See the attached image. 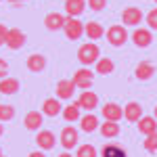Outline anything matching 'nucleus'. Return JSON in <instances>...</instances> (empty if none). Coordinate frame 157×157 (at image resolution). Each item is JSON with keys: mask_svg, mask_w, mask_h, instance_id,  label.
Here are the masks:
<instances>
[{"mask_svg": "<svg viewBox=\"0 0 157 157\" xmlns=\"http://www.w3.org/2000/svg\"><path fill=\"white\" fill-rule=\"evenodd\" d=\"M98 59H101V50H98V46L94 42H86V44H82V46L78 48V61H80L84 67L97 63Z\"/></svg>", "mask_w": 157, "mask_h": 157, "instance_id": "obj_1", "label": "nucleus"}, {"mask_svg": "<svg viewBox=\"0 0 157 157\" xmlns=\"http://www.w3.org/2000/svg\"><path fill=\"white\" fill-rule=\"evenodd\" d=\"M63 32H65L67 40H80V38L84 36V23L78 17H67Z\"/></svg>", "mask_w": 157, "mask_h": 157, "instance_id": "obj_2", "label": "nucleus"}, {"mask_svg": "<svg viewBox=\"0 0 157 157\" xmlns=\"http://www.w3.org/2000/svg\"><path fill=\"white\" fill-rule=\"evenodd\" d=\"M107 40L111 46H124L128 40V32L124 25H111L107 29Z\"/></svg>", "mask_w": 157, "mask_h": 157, "instance_id": "obj_3", "label": "nucleus"}, {"mask_svg": "<svg viewBox=\"0 0 157 157\" xmlns=\"http://www.w3.org/2000/svg\"><path fill=\"white\" fill-rule=\"evenodd\" d=\"M92 82H94V73L90 71L88 67H82V69H78L73 73V84L80 90H88L92 86Z\"/></svg>", "mask_w": 157, "mask_h": 157, "instance_id": "obj_4", "label": "nucleus"}, {"mask_svg": "<svg viewBox=\"0 0 157 157\" xmlns=\"http://www.w3.org/2000/svg\"><path fill=\"white\" fill-rule=\"evenodd\" d=\"M25 42H27V36H25V32H21L19 27H13V29H9V36H6V46H9L11 50L23 48Z\"/></svg>", "mask_w": 157, "mask_h": 157, "instance_id": "obj_5", "label": "nucleus"}, {"mask_svg": "<svg viewBox=\"0 0 157 157\" xmlns=\"http://www.w3.org/2000/svg\"><path fill=\"white\" fill-rule=\"evenodd\" d=\"M143 17H145V15H143L140 9H136V6H128V9H124V11H121V23L136 27V25L143 21Z\"/></svg>", "mask_w": 157, "mask_h": 157, "instance_id": "obj_6", "label": "nucleus"}, {"mask_svg": "<svg viewBox=\"0 0 157 157\" xmlns=\"http://www.w3.org/2000/svg\"><path fill=\"white\" fill-rule=\"evenodd\" d=\"M132 42L138 46V48H147V46H151V42H153V34H151V29H145V27H136L132 32Z\"/></svg>", "mask_w": 157, "mask_h": 157, "instance_id": "obj_7", "label": "nucleus"}, {"mask_svg": "<svg viewBox=\"0 0 157 157\" xmlns=\"http://www.w3.org/2000/svg\"><path fill=\"white\" fill-rule=\"evenodd\" d=\"M61 145H63L65 151H69V149H73L78 145V130L73 126H65L61 130Z\"/></svg>", "mask_w": 157, "mask_h": 157, "instance_id": "obj_8", "label": "nucleus"}, {"mask_svg": "<svg viewBox=\"0 0 157 157\" xmlns=\"http://www.w3.org/2000/svg\"><path fill=\"white\" fill-rule=\"evenodd\" d=\"M23 124H25L27 130L40 132V128H42V124H44V113H40V111H29V113L25 115Z\"/></svg>", "mask_w": 157, "mask_h": 157, "instance_id": "obj_9", "label": "nucleus"}, {"mask_svg": "<svg viewBox=\"0 0 157 157\" xmlns=\"http://www.w3.org/2000/svg\"><path fill=\"white\" fill-rule=\"evenodd\" d=\"M36 145L40 147V151H48V149H52L57 145V138H55V134L50 130H40L36 134Z\"/></svg>", "mask_w": 157, "mask_h": 157, "instance_id": "obj_10", "label": "nucleus"}, {"mask_svg": "<svg viewBox=\"0 0 157 157\" xmlns=\"http://www.w3.org/2000/svg\"><path fill=\"white\" fill-rule=\"evenodd\" d=\"M65 21H67V17L61 15V13H48V15L44 17V25H46V29H50V32L63 29V27H65Z\"/></svg>", "mask_w": 157, "mask_h": 157, "instance_id": "obj_11", "label": "nucleus"}, {"mask_svg": "<svg viewBox=\"0 0 157 157\" xmlns=\"http://www.w3.org/2000/svg\"><path fill=\"white\" fill-rule=\"evenodd\" d=\"M153 73H155V65L151 63V61H140L138 65H136V69H134V75H136V80H151L153 78Z\"/></svg>", "mask_w": 157, "mask_h": 157, "instance_id": "obj_12", "label": "nucleus"}, {"mask_svg": "<svg viewBox=\"0 0 157 157\" xmlns=\"http://www.w3.org/2000/svg\"><path fill=\"white\" fill-rule=\"evenodd\" d=\"M78 103H80V107L86 109L88 113H92V109L98 107V97L92 92V90H82V94L78 98Z\"/></svg>", "mask_w": 157, "mask_h": 157, "instance_id": "obj_13", "label": "nucleus"}, {"mask_svg": "<svg viewBox=\"0 0 157 157\" xmlns=\"http://www.w3.org/2000/svg\"><path fill=\"white\" fill-rule=\"evenodd\" d=\"M42 113L48 115V117H57L59 113H63V105L59 103L57 97H50V98H46V101L42 103Z\"/></svg>", "mask_w": 157, "mask_h": 157, "instance_id": "obj_14", "label": "nucleus"}, {"mask_svg": "<svg viewBox=\"0 0 157 157\" xmlns=\"http://www.w3.org/2000/svg\"><path fill=\"white\" fill-rule=\"evenodd\" d=\"M103 117L107 121H120L124 117V109L117 103H107V105H103Z\"/></svg>", "mask_w": 157, "mask_h": 157, "instance_id": "obj_15", "label": "nucleus"}, {"mask_svg": "<svg viewBox=\"0 0 157 157\" xmlns=\"http://www.w3.org/2000/svg\"><path fill=\"white\" fill-rule=\"evenodd\" d=\"M124 117L128 121H140V117H143V107H140V103L130 101V103L124 107Z\"/></svg>", "mask_w": 157, "mask_h": 157, "instance_id": "obj_16", "label": "nucleus"}, {"mask_svg": "<svg viewBox=\"0 0 157 157\" xmlns=\"http://www.w3.org/2000/svg\"><path fill=\"white\" fill-rule=\"evenodd\" d=\"M44 67H46V57H44V55L34 52V55L27 57V69H29V71L40 73V71H44Z\"/></svg>", "mask_w": 157, "mask_h": 157, "instance_id": "obj_17", "label": "nucleus"}, {"mask_svg": "<svg viewBox=\"0 0 157 157\" xmlns=\"http://www.w3.org/2000/svg\"><path fill=\"white\" fill-rule=\"evenodd\" d=\"M86 9V0H65V13L67 17H80Z\"/></svg>", "mask_w": 157, "mask_h": 157, "instance_id": "obj_18", "label": "nucleus"}, {"mask_svg": "<svg viewBox=\"0 0 157 157\" xmlns=\"http://www.w3.org/2000/svg\"><path fill=\"white\" fill-rule=\"evenodd\" d=\"M138 132L149 136V134H155L157 132V120L155 117H149V115H143L140 121H138Z\"/></svg>", "mask_w": 157, "mask_h": 157, "instance_id": "obj_19", "label": "nucleus"}, {"mask_svg": "<svg viewBox=\"0 0 157 157\" xmlns=\"http://www.w3.org/2000/svg\"><path fill=\"white\" fill-rule=\"evenodd\" d=\"M73 92H75L73 80H61L57 84V98H71Z\"/></svg>", "mask_w": 157, "mask_h": 157, "instance_id": "obj_20", "label": "nucleus"}, {"mask_svg": "<svg viewBox=\"0 0 157 157\" xmlns=\"http://www.w3.org/2000/svg\"><path fill=\"white\" fill-rule=\"evenodd\" d=\"M98 117L94 115V113H86V115H82L80 117V128L84 130V132H94V130H98Z\"/></svg>", "mask_w": 157, "mask_h": 157, "instance_id": "obj_21", "label": "nucleus"}, {"mask_svg": "<svg viewBox=\"0 0 157 157\" xmlns=\"http://www.w3.org/2000/svg\"><path fill=\"white\" fill-rule=\"evenodd\" d=\"M82 107H80V103L75 101V103H71V105H67V107H63V120L65 121H78L80 117H82Z\"/></svg>", "mask_w": 157, "mask_h": 157, "instance_id": "obj_22", "label": "nucleus"}, {"mask_svg": "<svg viewBox=\"0 0 157 157\" xmlns=\"http://www.w3.org/2000/svg\"><path fill=\"white\" fill-rule=\"evenodd\" d=\"M84 34L88 36V40H98L101 36H105V27L97 21H88L84 25Z\"/></svg>", "mask_w": 157, "mask_h": 157, "instance_id": "obj_23", "label": "nucleus"}, {"mask_svg": "<svg viewBox=\"0 0 157 157\" xmlns=\"http://www.w3.org/2000/svg\"><path fill=\"white\" fill-rule=\"evenodd\" d=\"M101 157H128L126 153V149H121L120 145H115V143H109L101 149Z\"/></svg>", "mask_w": 157, "mask_h": 157, "instance_id": "obj_24", "label": "nucleus"}, {"mask_svg": "<svg viewBox=\"0 0 157 157\" xmlns=\"http://www.w3.org/2000/svg\"><path fill=\"white\" fill-rule=\"evenodd\" d=\"M98 130H101V134H103L105 138H115V136L120 134V124H117V121H107L105 120V124L98 126Z\"/></svg>", "mask_w": 157, "mask_h": 157, "instance_id": "obj_25", "label": "nucleus"}, {"mask_svg": "<svg viewBox=\"0 0 157 157\" xmlns=\"http://www.w3.org/2000/svg\"><path fill=\"white\" fill-rule=\"evenodd\" d=\"M19 90V80L17 78H4L0 80V92L2 94H15Z\"/></svg>", "mask_w": 157, "mask_h": 157, "instance_id": "obj_26", "label": "nucleus"}, {"mask_svg": "<svg viewBox=\"0 0 157 157\" xmlns=\"http://www.w3.org/2000/svg\"><path fill=\"white\" fill-rule=\"evenodd\" d=\"M113 69H115V63L107 57L97 61V73H101V75H109V73H113Z\"/></svg>", "mask_w": 157, "mask_h": 157, "instance_id": "obj_27", "label": "nucleus"}, {"mask_svg": "<svg viewBox=\"0 0 157 157\" xmlns=\"http://www.w3.org/2000/svg\"><path fill=\"white\" fill-rule=\"evenodd\" d=\"M75 157H97V147L92 145H80L75 151Z\"/></svg>", "mask_w": 157, "mask_h": 157, "instance_id": "obj_28", "label": "nucleus"}, {"mask_svg": "<svg viewBox=\"0 0 157 157\" xmlns=\"http://www.w3.org/2000/svg\"><path fill=\"white\" fill-rule=\"evenodd\" d=\"M13 117H15V107L0 103V121H11Z\"/></svg>", "mask_w": 157, "mask_h": 157, "instance_id": "obj_29", "label": "nucleus"}, {"mask_svg": "<svg viewBox=\"0 0 157 157\" xmlns=\"http://www.w3.org/2000/svg\"><path fill=\"white\" fill-rule=\"evenodd\" d=\"M143 145H145V151H149V153H157V132L149 134Z\"/></svg>", "mask_w": 157, "mask_h": 157, "instance_id": "obj_30", "label": "nucleus"}, {"mask_svg": "<svg viewBox=\"0 0 157 157\" xmlns=\"http://www.w3.org/2000/svg\"><path fill=\"white\" fill-rule=\"evenodd\" d=\"M86 4H88L92 11H97V13H98V11H103V9L107 6V0H88Z\"/></svg>", "mask_w": 157, "mask_h": 157, "instance_id": "obj_31", "label": "nucleus"}, {"mask_svg": "<svg viewBox=\"0 0 157 157\" xmlns=\"http://www.w3.org/2000/svg\"><path fill=\"white\" fill-rule=\"evenodd\" d=\"M147 23H149L151 29H157V9H153V11L147 13Z\"/></svg>", "mask_w": 157, "mask_h": 157, "instance_id": "obj_32", "label": "nucleus"}, {"mask_svg": "<svg viewBox=\"0 0 157 157\" xmlns=\"http://www.w3.org/2000/svg\"><path fill=\"white\" fill-rule=\"evenodd\" d=\"M6 73H9V63H6L4 59H0V80H4V78H9Z\"/></svg>", "mask_w": 157, "mask_h": 157, "instance_id": "obj_33", "label": "nucleus"}, {"mask_svg": "<svg viewBox=\"0 0 157 157\" xmlns=\"http://www.w3.org/2000/svg\"><path fill=\"white\" fill-rule=\"evenodd\" d=\"M6 36H9V29H6V25L0 23V46H2V44H6Z\"/></svg>", "mask_w": 157, "mask_h": 157, "instance_id": "obj_34", "label": "nucleus"}, {"mask_svg": "<svg viewBox=\"0 0 157 157\" xmlns=\"http://www.w3.org/2000/svg\"><path fill=\"white\" fill-rule=\"evenodd\" d=\"M27 157H46V155H44L42 151H32V153H29Z\"/></svg>", "mask_w": 157, "mask_h": 157, "instance_id": "obj_35", "label": "nucleus"}, {"mask_svg": "<svg viewBox=\"0 0 157 157\" xmlns=\"http://www.w3.org/2000/svg\"><path fill=\"white\" fill-rule=\"evenodd\" d=\"M59 157H73V155H71V153H67V151H65V153H61Z\"/></svg>", "mask_w": 157, "mask_h": 157, "instance_id": "obj_36", "label": "nucleus"}, {"mask_svg": "<svg viewBox=\"0 0 157 157\" xmlns=\"http://www.w3.org/2000/svg\"><path fill=\"white\" fill-rule=\"evenodd\" d=\"M11 4H19V2H25V0H9Z\"/></svg>", "mask_w": 157, "mask_h": 157, "instance_id": "obj_37", "label": "nucleus"}, {"mask_svg": "<svg viewBox=\"0 0 157 157\" xmlns=\"http://www.w3.org/2000/svg\"><path fill=\"white\" fill-rule=\"evenodd\" d=\"M2 132H4V126H2V124H0V136H2Z\"/></svg>", "mask_w": 157, "mask_h": 157, "instance_id": "obj_38", "label": "nucleus"}, {"mask_svg": "<svg viewBox=\"0 0 157 157\" xmlns=\"http://www.w3.org/2000/svg\"><path fill=\"white\" fill-rule=\"evenodd\" d=\"M155 120H157V107H155Z\"/></svg>", "mask_w": 157, "mask_h": 157, "instance_id": "obj_39", "label": "nucleus"}, {"mask_svg": "<svg viewBox=\"0 0 157 157\" xmlns=\"http://www.w3.org/2000/svg\"><path fill=\"white\" fill-rule=\"evenodd\" d=\"M0 157H2V149H0Z\"/></svg>", "mask_w": 157, "mask_h": 157, "instance_id": "obj_40", "label": "nucleus"}, {"mask_svg": "<svg viewBox=\"0 0 157 157\" xmlns=\"http://www.w3.org/2000/svg\"><path fill=\"white\" fill-rule=\"evenodd\" d=\"M155 4H157V0H155Z\"/></svg>", "mask_w": 157, "mask_h": 157, "instance_id": "obj_41", "label": "nucleus"}, {"mask_svg": "<svg viewBox=\"0 0 157 157\" xmlns=\"http://www.w3.org/2000/svg\"><path fill=\"white\" fill-rule=\"evenodd\" d=\"M2 157H4V155H2Z\"/></svg>", "mask_w": 157, "mask_h": 157, "instance_id": "obj_42", "label": "nucleus"}]
</instances>
